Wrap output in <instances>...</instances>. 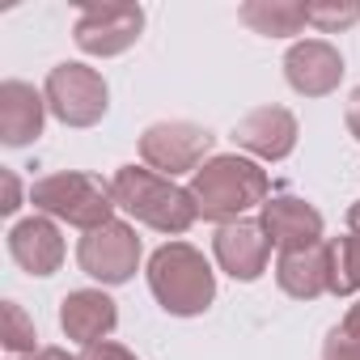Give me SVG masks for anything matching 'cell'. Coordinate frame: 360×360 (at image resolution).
I'll return each mask as SVG.
<instances>
[{
    "mask_svg": "<svg viewBox=\"0 0 360 360\" xmlns=\"http://www.w3.org/2000/svg\"><path fill=\"white\" fill-rule=\"evenodd\" d=\"M326 271H330V292L352 297L360 288V242L352 233L326 242Z\"/></svg>",
    "mask_w": 360,
    "mask_h": 360,
    "instance_id": "cell-18",
    "label": "cell"
},
{
    "mask_svg": "<svg viewBox=\"0 0 360 360\" xmlns=\"http://www.w3.org/2000/svg\"><path fill=\"white\" fill-rule=\"evenodd\" d=\"M339 326H343V330H352V335L360 339V301H356V305H347V314H343V322H339Z\"/></svg>",
    "mask_w": 360,
    "mask_h": 360,
    "instance_id": "cell-25",
    "label": "cell"
},
{
    "mask_svg": "<svg viewBox=\"0 0 360 360\" xmlns=\"http://www.w3.org/2000/svg\"><path fill=\"white\" fill-rule=\"evenodd\" d=\"M322 360H360V339L343 326H335L322 343Z\"/></svg>",
    "mask_w": 360,
    "mask_h": 360,
    "instance_id": "cell-21",
    "label": "cell"
},
{
    "mask_svg": "<svg viewBox=\"0 0 360 360\" xmlns=\"http://www.w3.org/2000/svg\"><path fill=\"white\" fill-rule=\"evenodd\" d=\"M276 284L297 297V301H314L322 292H330V271H326V242L309 246V250H292L280 255L276 263Z\"/></svg>",
    "mask_w": 360,
    "mask_h": 360,
    "instance_id": "cell-16",
    "label": "cell"
},
{
    "mask_svg": "<svg viewBox=\"0 0 360 360\" xmlns=\"http://www.w3.org/2000/svg\"><path fill=\"white\" fill-rule=\"evenodd\" d=\"M34 322L26 318V309L18 301H5V309H0V343H5L13 356H34Z\"/></svg>",
    "mask_w": 360,
    "mask_h": 360,
    "instance_id": "cell-20",
    "label": "cell"
},
{
    "mask_svg": "<svg viewBox=\"0 0 360 360\" xmlns=\"http://www.w3.org/2000/svg\"><path fill=\"white\" fill-rule=\"evenodd\" d=\"M356 22H360L356 0H309L305 5V26H314L318 34H339Z\"/></svg>",
    "mask_w": 360,
    "mask_h": 360,
    "instance_id": "cell-19",
    "label": "cell"
},
{
    "mask_svg": "<svg viewBox=\"0 0 360 360\" xmlns=\"http://www.w3.org/2000/svg\"><path fill=\"white\" fill-rule=\"evenodd\" d=\"M43 98H47V110L64 127H94L110 106V89L102 72L89 64H56L47 72Z\"/></svg>",
    "mask_w": 360,
    "mask_h": 360,
    "instance_id": "cell-5",
    "label": "cell"
},
{
    "mask_svg": "<svg viewBox=\"0 0 360 360\" xmlns=\"http://www.w3.org/2000/svg\"><path fill=\"white\" fill-rule=\"evenodd\" d=\"M9 255L30 276H56L60 263H64V238H60L56 221L26 217V221H18L9 229Z\"/></svg>",
    "mask_w": 360,
    "mask_h": 360,
    "instance_id": "cell-14",
    "label": "cell"
},
{
    "mask_svg": "<svg viewBox=\"0 0 360 360\" xmlns=\"http://www.w3.org/2000/svg\"><path fill=\"white\" fill-rule=\"evenodd\" d=\"M81 360H136V356H131L123 343H110V339H106V343L85 347V356H81Z\"/></svg>",
    "mask_w": 360,
    "mask_h": 360,
    "instance_id": "cell-22",
    "label": "cell"
},
{
    "mask_svg": "<svg viewBox=\"0 0 360 360\" xmlns=\"http://www.w3.org/2000/svg\"><path fill=\"white\" fill-rule=\"evenodd\" d=\"M212 250H217L221 271H229L242 284L259 280L267 271V259H271V242H267L259 221H229V225H221L217 238H212Z\"/></svg>",
    "mask_w": 360,
    "mask_h": 360,
    "instance_id": "cell-12",
    "label": "cell"
},
{
    "mask_svg": "<svg viewBox=\"0 0 360 360\" xmlns=\"http://www.w3.org/2000/svg\"><path fill=\"white\" fill-rule=\"evenodd\" d=\"M347 131H352V140H360V89H352V98H347Z\"/></svg>",
    "mask_w": 360,
    "mask_h": 360,
    "instance_id": "cell-24",
    "label": "cell"
},
{
    "mask_svg": "<svg viewBox=\"0 0 360 360\" xmlns=\"http://www.w3.org/2000/svg\"><path fill=\"white\" fill-rule=\"evenodd\" d=\"M115 322H119V309H115V301L102 288H77V292H68L60 301V326L81 347L106 343V335L115 330Z\"/></svg>",
    "mask_w": 360,
    "mask_h": 360,
    "instance_id": "cell-13",
    "label": "cell"
},
{
    "mask_svg": "<svg viewBox=\"0 0 360 360\" xmlns=\"http://www.w3.org/2000/svg\"><path fill=\"white\" fill-rule=\"evenodd\" d=\"M347 233L360 242V204H352V208H347Z\"/></svg>",
    "mask_w": 360,
    "mask_h": 360,
    "instance_id": "cell-27",
    "label": "cell"
},
{
    "mask_svg": "<svg viewBox=\"0 0 360 360\" xmlns=\"http://www.w3.org/2000/svg\"><path fill=\"white\" fill-rule=\"evenodd\" d=\"M271 183H267V169L255 165L250 157H238V153H225V157H212L195 169L191 178V195H195V208L204 221H217V225H229V221H242V212L250 208H263L271 195Z\"/></svg>",
    "mask_w": 360,
    "mask_h": 360,
    "instance_id": "cell-2",
    "label": "cell"
},
{
    "mask_svg": "<svg viewBox=\"0 0 360 360\" xmlns=\"http://www.w3.org/2000/svg\"><path fill=\"white\" fill-rule=\"evenodd\" d=\"M43 119H47V98L34 85H26V81L0 85V140L9 148H22V144L39 140Z\"/></svg>",
    "mask_w": 360,
    "mask_h": 360,
    "instance_id": "cell-15",
    "label": "cell"
},
{
    "mask_svg": "<svg viewBox=\"0 0 360 360\" xmlns=\"http://www.w3.org/2000/svg\"><path fill=\"white\" fill-rule=\"evenodd\" d=\"M110 195H115V208H123L127 217H136L157 233H187L200 221L191 187H178L174 178L144 165H119L110 178Z\"/></svg>",
    "mask_w": 360,
    "mask_h": 360,
    "instance_id": "cell-1",
    "label": "cell"
},
{
    "mask_svg": "<svg viewBox=\"0 0 360 360\" xmlns=\"http://www.w3.org/2000/svg\"><path fill=\"white\" fill-rule=\"evenodd\" d=\"M233 144L263 161H284L297 148V115L288 106H259L233 123Z\"/></svg>",
    "mask_w": 360,
    "mask_h": 360,
    "instance_id": "cell-11",
    "label": "cell"
},
{
    "mask_svg": "<svg viewBox=\"0 0 360 360\" xmlns=\"http://www.w3.org/2000/svg\"><path fill=\"white\" fill-rule=\"evenodd\" d=\"M242 26L267 39H288L305 30V0H246L238 9Z\"/></svg>",
    "mask_w": 360,
    "mask_h": 360,
    "instance_id": "cell-17",
    "label": "cell"
},
{
    "mask_svg": "<svg viewBox=\"0 0 360 360\" xmlns=\"http://www.w3.org/2000/svg\"><path fill=\"white\" fill-rule=\"evenodd\" d=\"M30 360H77V356H68L64 347H39V352H34Z\"/></svg>",
    "mask_w": 360,
    "mask_h": 360,
    "instance_id": "cell-26",
    "label": "cell"
},
{
    "mask_svg": "<svg viewBox=\"0 0 360 360\" xmlns=\"http://www.w3.org/2000/svg\"><path fill=\"white\" fill-rule=\"evenodd\" d=\"M77 263L98 284H127L140 267V238L131 225L110 221L102 229H89L77 246Z\"/></svg>",
    "mask_w": 360,
    "mask_h": 360,
    "instance_id": "cell-8",
    "label": "cell"
},
{
    "mask_svg": "<svg viewBox=\"0 0 360 360\" xmlns=\"http://www.w3.org/2000/svg\"><path fill=\"white\" fill-rule=\"evenodd\" d=\"M0 183H5V204H0V212H18L22 208V183H18V174L5 169V174H0Z\"/></svg>",
    "mask_w": 360,
    "mask_h": 360,
    "instance_id": "cell-23",
    "label": "cell"
},
{
    "mask_svg": "<svg viewBox=\"0 0 360 360\" xmlns=\"http://www.w3.org/2000/svg\"><path fill=\"white\" fill-rule=\"evenodd\" d=\"M148 288L174 318H195L217 301V276L208 259L187 242H165L148 259Z\"/></svg>",
    "mask_w": 360,
    "mask_h": 360,
    "instance_id": "cell-3",
    "label": "cell"
},
{
    "mask_svg": "<svg viewBox=\"0 0 360 360\" xmlns=\"http://www.w3.org/2000/svg\"><path fill=\"white\" fill-rule=\"evenodd\" d=\"M259 225L280 255L309 250L322 242V212L314 204H305L301 195H271L259 212Z\"/></svg>",
    "mask_w": 360,
    "mask_h": 360,
    "instance_id": "cell-9",
    "label": "cell"
},
{
    "mask_svg": "<svg viewBox=\"0 0 360 360\" xmlns=\"http://www.w3.org/2000/svg\"><path fill=\"white\" fill-rule=\"evenodd\" d=\"M284 77L301 98H326L343 81V56L326 39H301L284 56Z\"/></svg>",
    "mask_w": 360,
    "mask_h": 360,
    "instance_id": "cell-10",
    "label": "cell"
},
{
    "mask_svg": "<svg viewBox=\"0 0 360 360\" xmlns=\"http://www.w3.org/2000/svg\"><path fill=\"white\" fill-rule=\"evenodd\" d=\"M30 204L56 221H68L72 229H102L110 225L115 217V195H110V183L94 174H81V169H64V174H47L30 187Z\"/></svg>",
    "mask_w": 360,
    "mask_h": 360,
    "instance_id": "cell-4",
    "label": "cell"
},
{
    "mask_svg": "<svg viewBox=\"0 0 360 360\" xmlns=\"http://www.w3.org/2000/svg\"><path fill=\"white\" fill-rule=\"evenodd\" d=\"M144 30V9L136 0H89L81 5V18L72 26V39L85 56H123L136 47Z\"/></svg>",
    "mask_w": 360,
    "mask_h": 360,
    "instance_id": "cell-6",
    "label": "cell"
},
{
    "mask_svg": "<svg viewBox=\"0 0 360 360\" xmlns=\"http://www.w3.org/2000/svg\"><path fill=\"white\" fill-rule=\"evenodd\" d=\"M217 136L200 123H187V119H165V123H153L144 127L140 136V157L148 169L174 178V174H187V169H200L204 157L212 153Z\"/></svg>",
    "mask_w": 360,
    "mask_h": 360,
    "instance_id": "cell-7",
    "label": "cell"
}]
</instances>
